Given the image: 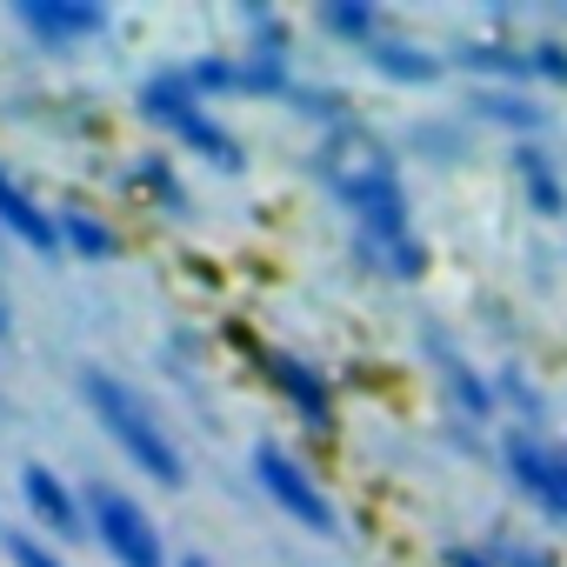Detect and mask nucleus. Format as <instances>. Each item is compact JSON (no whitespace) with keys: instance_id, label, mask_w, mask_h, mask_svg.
I'll list each match as a JSON object with an SVG mask.
<instances>
[{"instance_id":"7","label":"nucleus","mask_w":567,"mask_h":567,"mask_svg":"<svg viewBox=\"0 0 567 567\" xmlns=\"http://www.w3.org/2000/svg\"><path fill=\"white\" fill-rule=\"evenodd\" d=\"M87 514H94V534L107 540V554H114L121 567H161V560H167V554H161L154 520H147V514H141V501H127L121 487L94 481V487H87Z\"/></svg>"},{"instance_id":"14","label":"nucleus","mask_w":567,"mask_h":567,"mask_svg":"<svg viewBox=\"0 0 567 567\" xmlns=\"http://www.w3.org/2000/svg\"><path fill=\"white\" fill-rule=\"evenodd\" d=\"M0 227H14L21 240H34V247H61V227H54V214H41L8 174H0Z\"/></svg>"},{"instance_id":"16","label":"nucleus","mask_w":567,"mask_h":567,"mask_svg":"<svg viewBox=\"0 0 567 567\" xmlns=\"http://www.w3.org/2000/svg\"><path fill=\"white\" fill-rule=\"evenodd\" d=\"M54 227H61V240H74L81 254H114V234H107L101 220H87V214H54Z\"/></svg>"},{"instance_id":"17","label":"nucleus","mask_w":567,"mask_h":567,"mask_svg":"<svg viewBox=\"0 0 567 567\" xmlns=\"http://www.w3.org/2000/svg\"><path fill=\"white\" fill-rule=\"evenodd\" d=\"M487 547H494L501 567H560L554 547H534V540H520V534H501V540H487Z\"/></svg>"},{"instance_id":"15","label":"nucleus","mask_w":567,"mask_h":567,"mask_svg":"<svg viewBox=\"0 0 567 567\" xmlns=\"http://www.w3.org/2000/svg\"><path fill=\"white\" fill-rule=\"evenodd\" d=\"M321 28L328 34H341V41H354L361 54L388 34V21H381V8H348V0H341V8H321Z\"/></svg>"},{"instance_id":"3","label":"nucleus","mask_w":567,"mask_h":567,"mask_svg":"<svg viewBox=\"0 0 567 567\" xmlns=\"http://www.w3.org/2000/svg\"><path fill=\"white\" fill-rule=\"evenodd\" d=\"M454 61L487 87H567V41H467Z\"/></svg>"},{"instance_id":"9","label":"nucleus","mask_w":567,"mask_h":567,"mask_svg":"<svg viewBox=\"0 0 567 567\" xmlns=\"http://www.w3.org/2000/svg\"><path fill=\"white\" fill-rule=\"evenodd\" d=\"M514 181H520V200L540 220H567V174H560V161L540 141H520L514 147Z\"/></svg>"},{"instance_id":"19","label":"nucleus","mask_w":567,"mask_h":567,"mask_svg":"<svg viewBox=\"0 0 567 567\" xmlns=\"http://www.w3.org/2000/svg\"><path fill=\"white\" fill-rule=\"evenodd\" d=\"M441 567H501V560L487 540H454V547H441Z\"/></svg>"},{"instance_id":"6","label":"nucleus","mask_w":567,"mask_h":567,"mask_svg":"<svg viewBox=\"0 0 567 567\" xmlns=\"http://www.w3.org/2000/svg\"><path fill=\"white\" fill-rule=\"evenodd\" d=\"M501 467L547 520H567V454L554 441H540V427H507L501 434Z\"/></svg>"},{"instance_id":"13","label":"nucleus","mask_w":567,"mask_h":567,"mask_svg":"<svg viewBox=\"0 0 567 567\" xmlns=\"http://www.w3.org/2000/svg\"><path fill=\"white\" fill-rule=\"evenodd\" d=\"M21 494H28V507H34V514H41L54 534H74V527H81V507H74V494H68V487H61L48 467H28V474H21Z\"/></svg>"},{"instance_id":"8","label":"nucleus","mask_w":567,"mask_h":567,"mask_svg":"<svg viewBox=\"0 0 567 567\" xmlns=\"http://www.w3.org/2000/svg\"><path fill=\"white\" fill-rule=\"evenodd\" d=\"M260 368H267V381L280 388V401H288L315 434H334V388H328V374H321L315 361L280 354V348H260Z\"/></svg>"},{"instance_id":"20","label":"nucleus","mask_w":567,"mask_h":567,"mask_svg":"<svg viewBox=\"0 0 567 567\" xmlns=\"http://www.w3.org/2000/svg\"><path fill=\"white\" fill-rule=\"evenodd\" d=\"M8 554H14V567H68L54 547H41V540H28V534H8Z\"/></svg>"},{"instance_id":"22","label":"nucleus","mask_w":567,"mask_h":567,"mask_svg":"<svg viewBox=\"0 0 567 567\" xmlns=\"http://www.w3.org/2000/svg\"><path fill=\"white\" fill-rule=\"evenodd\" d=\"M0 334H8V301H0Z\"/></svg>"},{"instance_id":"10","label":"nucleus","mask_w":567,"mask_h":567,"mask_svg":"<svg viewBox=\"0 0 567 567\" xmlns=\"http://www.w3.org/2000/svg\"><path fill=\"white\" fill-rule=\"evenodd\" d=\"M474 114H481V121H494V127H507V134H514V147L547 134V107H540L527 87H481V94H474Z\"/></svg>"},{"instance_id":"21","label":"nucleus","mask_w":567,"mask_h":567,"mask_svg":"<svg viewBox=\"0 0 567 567\" xmlns=\"http://www.w3.org/2000/svg\"><path fill=\"white\" fill-rule=\"evenodd\" d=\"M181 567H207V560H200V554H187V560H181Z\"/></svg>"},{"instance_id":"5","label":"nucleus","mask_w":567,"mask_h":567,"mask_svg":"<svg viewBox=\"0 0 567 567\" xmlns=\"http://www.w3.org/2000/svg\"><path fill=\"white\" fill-rule=\"evenodd\" d=\"M141 107H147L161 127H174L194 154H207L214 167H240V141H234V134L200 107V94H194V81H187V74H161V81L141 94Z\"/></svg>"},{"instance_id":"4","label":"nucleus","mask_w":567,"mask_h":567,"mask_svg":"<svg viewBox=\"0 0 567 567\" xmlns=\"http://www.w3.org/2000/svg\"><path fill=\"white\" fill-rule=\"evenodd\" d=\"M254 481L267 487V501H274L280 514H295L308 534H341V507L328 501V487L315 481V467H301L288 447L260 441V447H254Z\"/></svg>"},{"instance_id":"2","label":"nucleus","mask_w":567,"mask_h":567,"mask_svg":"<svg viewBox=\"0 0 567 567\" xmlns=\"http://www.w3.org/2000/svg\"><path fill=\"white\" fill-rule=\"evenodd\" d=\"M81 394H87V408L101 414V427L127 447V461H134L147 481L181 487V474H187V467H181V447H174V441H167V427L141 408V394H134V388H121L114 374L87 368V374H81Z\"/></svg>"},{"instance_id":"18","label":"nucleus","mask_w":567,"mask_h":567,"mask_svg":"<svg viewBox=\"0 0 567 567\" xmlns=\"http://www.w3.org/2000/svg\"><path fill=\"white\" fill-rule=\"evenodd\" d=\"M494 394L520 401V414H527V421H540V394H534V388L520 381V368H501V374H494Z\"/></svg>"},{"instance_id":"1","label":"nucleus","mask_w":567,"mask_h":567,"mask_svg":"<svg viewBox=\"0 0 567 567\" xmlns=\"http://www.w3.org/2000/svg\"><path fill=\"white\" fill-rule=\"evenodd\" d=\"M328 174H334V194L348 200L368 254L394 280H421L427 274V240L414 234V207H408V187L394 174V154L348 127V147H334V167Z\"/></svg>"},{"instance_id":"12","label":"nucleus","mask_w":567,"mask_h":567,"mask_svg":"<svg viewBox=\"0 0 567 567\" xmlns=\"http://www.w3.org/2000/svg\"><path fill=\"white\" fill-rule=\"evenodd\" d=\"M368 61H374L388 81H408V87H427V81L441 74V54H427V48H414V41H401V34H381V41L368 48Z\"/></svg>"},{"instance_id":"11","label":"nucleus","mask_w":567,"mask_h":567,"mask_svg":"<svg viewBox=\"0 0 567 567\" xmlns=\"http://www.w3.org/2000/svg\"><path fill=\"white\" fill-rule=\"evenodd\" d=\"M21 28H34L41 41H87V34H101V8H81V0H21Z\"/></svg>"}]
</instances>
